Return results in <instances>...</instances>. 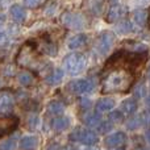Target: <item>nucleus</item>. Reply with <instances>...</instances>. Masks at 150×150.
Masks as SVG:
<instances>
[{
	"label": "nucleus",
	"instance_id": "nucleus-23",
	"mask_svg": "<svg viewBox=\"0 0 150 150\" xmlns=\"http://www.w3.org/2000/svg\"><path fill=\"white\" fill-rule=\"evenodd\" d=\"M41 49H42V52H44L45 54L50 55V57L57 55V52H58V50H57V45L53 44L50 40H45L44 44H42V46H41Z\"/></svg>",
	"mask_w": 150,
	"mask_h": 150
},
{
	"label": "nucleus",
	"instance_id": "nucleus-8",
	"mask_svg": "<svg viewBox=\"0 0 150 150\" xmlns=\"http://www.w3.org/2000/svg\"><path fill=\"white\" fill-rule=\"evenodd\" d=\"M17 127H18V117L12 116V115L0 116V138L15 132Z\"/></svg>",
	"mask_w": 150,
	"mask_h": 150
},
{
	"label": "nucleus",
	"instance_id": "nucleus-39",
	"mask_svg": "<svg viewBox=\"0 0 150 150\" xmlns=\"http://www.w3.org/2000/svg\"><path fill=\"white\" fill-rule=\"evenodd\" d=\"M146 107H148V109H150V93L148 95V98H146V101H145Z\"/></svg>",
	"mask_w": 150,
	"mask_h": 150
},
{
	"label": "nucleus",
	"instance_id": "nucleus-10",
	"mask_svg": "<svg viewBox=\"0 0 150 150\" xmlns=\"http://www.w3.org/2000/svg\"><path fill=\"white\" fill-rule=\"evenodd\" d=\"M127 142V134L124 132H115L104 138V145L107 148H119Z\"/></svg>",
	"mask_w": 150,
	"mask_h": 150
},
{
	"label": "nucleus",
	"instance_id": "nucleus-5",
	"mask_svg": "<svg viewBox=\"0 0 150 150\" xmlns=\"http://www.w3.org/2000/svg\"><path fill=\"white\" fill-rule=\"evenodd\" d=\"M115 42V34L112 32H103L95 41V49L99 54H107Z\"/></svg>",
	"mask_w": 150,
	"mask_h": 150
},
{
	"label": "nucleus",
	"instance_id": "nucleus-31",
	"mask_svg": "<svg viewBox=\"0 0 150 150\" xmlns=\"http://www.w3.org/2000/svg\"><path fill=\"white\" fill-rule=\"evenodd\" d=\"M23 3L29 8H37L44 3V0H23Z\"/></svg>",
	"mask_w": 150,
	"mask_h": 150
},
{
	"label": "nucleus",
	"instance_id": "nucleus-43",
	"mask_svg": "<svg viewBox=\"0 0 150 150\" xmlns=\"http://www.w3.org/2000/svg\"><path fill=\"white\" fill-rule=\"evenodd\" d=\"M109 1H111V3H112V4H116V3H117V1H119V0H109Z\"/></svg>",
	"mask_w": 150,
	"mask_h": 150
},
{
	"label": "nucleus",
	"instance_id": "nucleus-29",
	"mask_svg": "<svg viewBox=\"0 0 150 150\" xmlns=\"http://www.w3.org/2000/svg\"><path fill=\"white\" fill-rule=\"evenodd\" d=\"M79 107H80V111H83V112L90 111V108H91V100H90V99H86V98L80 99Z\"/></svg>",
	"mask_w": 150,
	"mask_h": 150
},
{
	"label": "nucleus",
	"instance_id": "nucleus-20",
	"mask_svg": "<svg viewBox=\"0 0 150 150\" xmlns=\"http://www.w3.org/2000/svg\"><path fill=\"white\" fill-rule=\"evenodd\" d=\"M63 75H65V73H63L62 69H55V70H53L52 74H49L46 76V83L47 84H50V86L58 84V83L62 82Z\"/></svg>",
	"mask_w": 150,
	"mask_h": 150
},
{
	"label": "nucleus",
	"instance_id": "nucleus-34",
	"mask_svg": "<svg viewBox=\"0 0 150 150\" xmlns=\"http://www.w3.org/2000/svg\"><path fill=\"white\" fill-rule=\"evenodd\" d=\"M46 150H61V145L58 142H53Z\"/></svg>",
	"mask_w": 150,
	"mask_h": 150
},
{
	"label": "nucleus",
	"instance_id": "nucleus-3",
	"mask_svg": "<svg viewBox=\"0 0 150 150\" xmlns=\"http://www.w3.org/2000/svg\"><path fill=\"white\" fill-rule=\"evenodd\" d=\"M69 140L71 142H80L83 145L93 146L99 142V136L92 130H88L86 128H75L73 132L69 134Z\"/></svg>",
	"mask_w": 150,
	"mask_h": 150
},
{
	"label": "nucleus",
	"instance_id": "nucleus-26",
	"mask_svg": "<svg viewBox=\"0 0 150 150\" xmlns=\"http://www.w3.org/2000/svg\"><path fill=\"white\" fill-rule=\"evenodd\" d=\"M146 17H148V15H146L145 11H136V12L133 13V20H134V23L140 26L145 25Z\"/></svg>",
	"mask_w": 150,
	"mask_h": 150
},
{
	"label": "nucleus",
	"instance_id": "nucleus-17",
	"mask_svg": "<svg viewBox=\"0 0 150 150\" xmlns=\"http://www.w3.org/2000/svg\"><path fill=\"white\" fill-rule=\"evenodd\" d=\"M124 12H125V9L121 7V5H116V4H113L111 8H109L108 13H107L105 20L108 21V23H115V21L120 20V18L122 17Z\"/></svg>",
	"mask_w": 150,
	"mask_h": 150
},
{
	"label": "nucleus",
	"instance_id": "nucleus-45",
	"mask_svg": "<svg viewBox=\"0 0 150 150\" xmlns=\"http://www.w3.org/2000/svg\"><path fill=\"white\" fill-rule=\"evenodd\" d=\"M148 122H150V116H149V119H148Z\"/></svg>",
	"mask_w": 150,
	"mask_h": 150
},
{
	"label": "nucleus",
	"instance_id": "nucleus-44",
	"mask_svg": "<svg viewBox=\"0 0 150 150\" xmlns=\"http://www.w3.org/2000/svg\"><path fill=\"white\" fill-rule=\"evenodd\" d=\"M148 78H149V80H150V67H149V70H148Z\"/></svg>",
	"mask_w": 150,
	"mask_h": 150
},
{
	"label": "nucleus",
	"instance_id": "nucleus-7",
	"mask_svg": "<svg viewBox=\"0 0 150 150\" xmlns=\"http://www.w3.org/2000/svg\"><path fill=\"white\" fill-rule=\"evenodd\" d=\"M62 24L70 29H82L86 25V20L82 15L73 12H66L62 15Z\"/></svg>",
	"mask_w": 150,
	"mask_h": 150
},
{
	"label": "nucleus",
	"instance_id": "nucleus-2",
	"mask_svg": "<svg viewBox=\"0 0 150 150\" xmlns=\"http://www.w3.org/2000/svg\"><path fill=\"white\" fill-rule=\"evenodd\" d=\"M63 66L65 70L70 75H79L80 73L86 70L87 67V58L82 53H71V54L66 55L63 59Z\"/></svg>",
	"mask_w": 150,
	"mask_h": 150
},
{
	"label": "nucleus",
	"instance_id": "nucleus-13",
	"mask_svg": "<svg viewBox=\"0 0 150 150\" xmlns=\"http://www.w3.org/2000/svg\"><path fill=\"white\" fill-rule=\"evenodd\" d=\"M138 109V103L136 99L130 98V99H125L121 103V109L120 111L125 115V116H133Z\"/></svg>",
	"mask_w": 150,
	"mask_h": 150
},
{
	"label": "nucleus",
	"instance_id": "nucleus-11",
	"mask_svg": "<svg viewBox=\"0 0 150 150\" xmlns=\"http://www.w3.org/2000/svg\"><path fill=\"white\" fill-rule=\"evenodd\" d=\"M80 119H82L83 124H84L86 127L96 128L101 121V115H100V112H98V111L96 112L86 111V112H83V115L80 116Z\"/></svg>",
	"mask_w": 150,
	"mask_h": 150
},
{
	"label": "nucleus",
	"instance_id": "nucleus-32",
	"mask_svg": "<svg viewBox=\"0 0 150 150\" xmlns=\"http://www.w3.org/2000/svg\"><path fill=\"white\" fill-rule=\"evenodd\" d=\"M15 148H16L15 140H8V141H5L1 146H0V149L1 150H15Z\"/></svg>",
	"mask_w": 150,
	"mask_h": 150
},
{
	"label": "nucleus",
	"instance_id": "nucleus-33",
	"mask_svg": "<svg viewBox=\"0 0 150 150\" xmlns=\"http://www.w3.org/2000/svg\"><path fill=\"white\" fill-rule=\"evenodd\" d=\"M130 4L134 7H146L150 4V0H130Z\"/></svg>",
	"mask_w": 150,
	"mask_h": 150
},
{
	"label": "nucleus",
	"instance_id": "nucleus-25",
	"mask_svg": "<svg viewBox=\"0 0 150 150\" xmlns=\"http://www.w3.org/2000/svg\"><path fill=\"white\" fill-rule=\"evenodd\" d=\"M108 119H109L111 122H116V124H119V122H124L125 115L122 113L120 109H115V111H112L111 113H109Z\"/></svg>",
	"mask_w": 150,
	"mask_h": 150
},
{
	"label": "nucleus",
	"instance_id": "nucleus-27",
	"mask_svg": "<svg viewBox=\"0 0 150 150\" xmlns=\"http://www.w3.org/2000/svg\"><path fill=\"white\" fill-rule=\"evenodd\" d=\"M133 95H134L136 99H142L144 96H146V86L144 83L137 84L133 90Z\"/></svg>",
	"mask_w": 150,
	"mask_h": 150
},
{
	"label": "nucleus",
	"instance_id": "nucleus-22",
	"mask_svg": "<svg viewBox=\"0 0 150 150\" xmlns=\"http://www.w3.org/2000/svg\"><path fill=\"white\" fill-rule=\"evenodd\" d=\"M17 80L20 84L25 86V87H29V86H32L34 83L33 75L29 73V71H21V73L17 75Z\"/></svg>",
	"mask_w": 150,
	"mask_h": 150
},
{
	"label": "nucleus",
	"instance_id": "nucleus-28",
	"mask_svg": "<svg viewBox=\"0 0 150 150\" xmlns=\"http://www.w3.org/2000/svg\"><path fill=\"white\" fill-rule=\"evenodd\" d=\"M113 128V122L111 121H100V124L98 125V129H99V133L101 134H105V133H109Z\"/></svg>",
	"mask_w": 150,
	"mask_h": 150
},
{
	"label": "nucleus",
	"instance_id": "nucleus-38",
	"mask_svg": "<svg viewBox=\"0 0 150 150\" xmlns=\"http://www.w3.org/2000/svg\"><path fill=\"white\" fill-rule=\"evenodd\" d=\"M63 150H79V149H76L74 145H67V146H66V148L63 149Z\"/></svg>",
	"mask_w": 150,
	"mask_h": 150
},
{
	"label": "nucleus",
	"instance_id": "nucleus-42",
	"mask_svg": "<svg viewBox=\"0 0 150 150\" xmlns=\"http://www.w3.org/2000/svg\"><path fill=\"white\" fill-rule=\"evenodd\" d=\"M115 150H127V149L122 148V146H119V148H115Z\"/></svg>",
	"mask_w": 150,
	"mask_h": 150
},
{
	"label": "nucleus",
	"instance_id": "nucleus-15",
	"mask_svg": "<svg viewBox=\"0 0 150 150\" xmlns=\"http://www.w3.org/2000/svg\"><path fill=\"white\" fill-rule=\"evenodd\" d=\"M38 141L37 136H25L20 141V150H36L38 146Z\"/></svg>",
	"mask_w": 150,
	"mask_h": 150
},
{
	"label": "nucleus",
	"instance_id": "nucleus-16",
	"mask_svg": "<svg viewBox=\"0 0 150 150\" xmlns=\"http://www.w3.org/2000/svg\"><path fill=\"white\" fill-rule=\"evenodd\" d=\"M70 119L66 116H58L55 119L52 120V128L55 130V132H63L66 130L69 127H70Z\"/></svg>",
	"mask_w": 150,
	"mask_h": 150
},
{
	"label": "nucleus",
	"instance_id": "nucleus-35",
	"mask_svg": "<svg viewBox=\"0 0 150 150\" xmlns=\"http://www.w3.org/2000/svg\"><path fill=\"white\" fill-rule=\"evenodd\" d=\"M134 150H150V148H149V146H145V145H142V144H141V145H136L134 146Z\"/></svg>",
	"mask_w": 150,
	"mask_h": 150
},
{
	"label": "nucleus",
	"instance_id": "nucleus-14",
	"mask_svg": "<svg viewBox=\"0 0 150 150\" xmlns=\"http://www.w3.org/2000/svg\"><path fill=\"white\" fill-rule=\"evenodd\" d=\"M87 34L84 33H79V34H75V36H73L70 40H69V49L71 50H76V49H80V47H83L86 44H87Z\"/></svg>",
	"mask_w": 150,
	"mask_h": 150
},
{
	"label": "nucleus",
	"instance_id": "nucleus-41",
	"mask_svg": "<svg viewBox=\"0 0 150 150\" xmlns=\"http://www.w3.org/2000/svg\"><path fill=\"white\" fill-rule=\"evenodd\" d=\"M4 21H5L4 16H1V15H0V26H1V25H3V24H4Z\"/></svg>",
	"mask_w": 150,
	"mask_h": 150
},
{
	"label": "nucleus",
	"instance_id": "nucleus-18",
	"mask_svg": "<svg viewBox=\"0 0 150 150\" xmlns=\"http://www.w3.org/2000/svg\"><path fill=\"white\" fill-rule=\"evenodd\" d=\"M148 115H138V116H134L127 122V128L129 130H137L138 128H141L144 124H148Z\"/></svg>",
	"mask_w": 150,
	"mask_h": 150
},
{
	"label": "nucleus",
	"instance_id": "nucleus-12",
	"mask_svg": "<svg viewBox=\"0 0 150 150\" xmlns=\"http://www.w3.org/2000/svg\"><path fill=\"white\" fill-rule=\"evenodd\" d=\"M116 101H115L113 98H109V96H104V98H100L95 104V109L98 112H109L112 111V108L115 107Z\"/></svg>",
	"mask_w": 150,
	"mask_h": 150
},
{
	"label": "nucleus",
	"instance_id": "nucleus-24",
	"mask_svg": "<svg viewBox=\"0 0 150 150\" xmlns=\"http://www.w3.org/2000/svg\"><path fill=\"white\" fill-rule=\"evenodd\" d=\"M116 29H117V32H119V33L128 34V33H130V32L133 30V24L130 23L129 20H124L122 23H120L119 25L116 26Z\"/></svg>",
	"mask_w": 150,
	"mask_h": 150
},
{
	"label": "nucleus",
	"instance_id": "nucleus-9",
	"mask_svg": "<svg viewBox=\"0 0 150 150\" xmlns=\"http://www.w3.org/2000/svg\"><path fill=\"white\" fill-rule=\"evenodd\" d=\"M15 105V98L9 90L0 91V113H8Z\"/></svg>",
	"mask_w": 150,
	"mask_h": 150
},
{
	"label": "nucleus",
	"instance_id": "nucleus-40",
	"mask_svg": "<svg viewBox=\"0 0 150 150\" xmlns=\"http://www.w3.org/2000/svg\"><path fill=\"white\" fill-rule=\"evenodd\" d=\"M79 150H96V149L91 148V145H86L84 148H82V149H79Z\"/></svg>",
	"mask_w": 150,
	"mask_h": 150
},
{
	"label": "nucleus",
	"instance_id": "nucleus-1",
	"mask_svg": "<svg viewBox=\"0 0 150 150\" xmlns=\"http://www.w3.org/2000/svg\"><path fill=\"white\" fill-rule=\"evenodd\" d=\"M134 80V75L128 69H117L105 75L101 83V93H113V92H128L130 91Z\"/></svg>",
	"mask_w": 150,
	"mask_h": 150
},
{
	"label": "nucleus",
	"instance_id": "nucleus-36",
	"mask_svg": "<svg viewBox=\"0 0 150 150\" xmlns=\"http://www.w3.org/2000/svg\"><path fill=\"white\" fill-rule=\"evenodd\" d=\"M5 40H7V36H5L4 33H1V32H0V44H3Z\"/></svg>",
	"mask_w": 150,
	"mask_h": 150
},
{
	"label": "nucleus",
	"instance_id": "nucleus-4",
	"mask_svg": "<svg viewBox=\"0 0 150 150\" xmlns=\"http://www.w3.org/2000/svg\"><path fill=\"white\" fill-rule=\"evenodd\" d=\"M36 47L33 46L32 44H25L23 47L20 49V52H18L17 57H16V61H17V63L20 66H23V67H34V63H37L38 61H37V57H36Z\"/></svg>",
	"mask_w": 150,
	"mask_h": 150
},
{
	"label": "nucleus",
	"instance_id": "nucleus-37",
	"mask_svg": "<svg viewBox=\"0 0 150 150\" xmlns=\"http://www.w3.org/2000/svg\"><path fill=\"white\" fill-rule=\"evenodd\" d=\"M145 138H146V141L150 144V129L146 130V133H145Z\"/></svg>",
	"mask_w": 150,
	"mask_h": 150
},
{
	"label": "nucleus",
	"instance_id": "nucleus-46",
	"mask_svg": "<svg viewBox=\"0 0 150 150\" xmlns=\"http://www.w3.org/2000/svg\"><path fill=\"white\" fill-rule=\"evenodd\" d=\"M149 26H150V17H149Z\"/></svg>",
	"mask_w": 150,
	"mask_h": 150
},
{
	"label": "nucleus",
	"instance_id": "nucleus-30",
	"mask_svg": "<svg viewBox=\"0 0 150 150\" xmlns=\"http://www.w3.org/2000/svg\"><path fill=\"white\" fill-rule=\"evenodd\" d=\"M38 124H40V120H38V117L34 116V115L28 119V127L30 128V129H36V128L38 127Z\"/></svg>",
	"mask_w": 150,
	"mask_h": 150
},
{
	"label": "nucleus",
	"instance_id": "nucleus-19",
	"mask_svg": "<svg viewBox=\"0 0 150 150\" xmlns=\"http://www.w3.org/2000/svg\"><path fill=\"white\" fill-rule=\"evenodd\" d=\"M11 16H12V18L16 23H23L26 18V11H25V8L21 7V5L15 4L11 7Z\"/></svg>",
	"mask_w": 150,
	"mask_h": 150
},
{
	"label": "nucleus",
	"instance_id": "nucleus-21",
	"mask_svg": "<svg viewBox=\"0 0 150 150\" xmlns=\"http://www.w3.org/2000/svg\"><path fill=\"white\" fill-rule=\"evenodd\" d=\"M65 104L62 103V101H58V100H54L52 101V103L49 104V107H47V112H49L50 115H55V116H59V115H62L63 112H65Z\"/></svg>",
	"mask_w": 150,
	"mask_h": 150
},
{
	"label": "nucleus",
	"instance_id": "nucleus-6",
	"mask_svg": "<svg viewBox=\"0 0 150 150\" xmlns=\"http://www.w3.org/2000/svg\"><path fill=\"white\" fill-rule=\"evenodd\" d=\"M67 90H69V92L74 93V95H83V93L92 92L93 83L87 79H76L69 83Z\"/></svg>",
	"mask_w": 150,
	"mask_h": 150
}]
</instances>
